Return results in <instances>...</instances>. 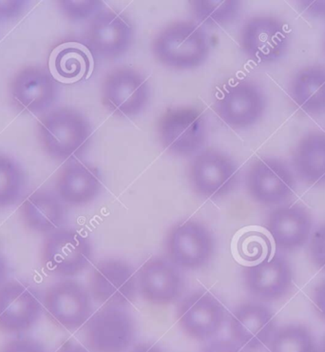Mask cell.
Wrapping results in <instances>:
<instances>
[{"instance_id":"obj_1","label":"cell","mask_w":325,"mask_h":352,"mask_svg":"<svg viewBox=\"0 0 325 352\" xmlns=\"http://www.w3.org/2000/svg\"><path fill=\"white\" fill-rule=\"evenodd\" d=\"M212 44L197 22L176 21L166 25L150 42V51L163 66L188 71L202 66L210 56Z\"/></svg>"},{"instance_id":"obj_2","label":"cell","mask_w":325,"mask_h":352,"mask_svg":"<svg viewBox=\"0 0 325 352\" xmlns=\"http://www.w3.org/2000/svg\"><path fill=\"white\" fill-rule=\"evenodd\" d=\"M36 135L47 155L54 160L67 161L85 152L93 129L80 111L63 107L42 116L37 122Z\"/></svg>"},{"instance_id":"obj_3","label":"cell","mask_w":325,"mask_h":352,"mask_svg":"<svg viewBox=\"0 0 325 352\" xmlns=\"http://www.w3.org/2000/svg\"><path fill=\"white\" fill-rule=\"evenodd\" d=\"M156 133L164 150L176 157H193L205 148L208 138L207 118L194 107L167 109L159 116Z\"/></svg>"},{"instance_id":"obj_4","label":"cell","mask_w":325,"mask_h":352,"mask_svg":"<svg viewBox=\"0 0 325 352\" xmlns=\"http://www.w3.org/2000/svg\"><path fill=\"white\" fill-rule=\"evenodd\" d=\"M187 175L193 192L210 200L227 197L237 188L240 179L236 161L214 148H205L191 157Z\"/></svg>"},{"instance_id":"obj_5","label":"cell","mask_w":325,"mask_h":352,"mask_svg":"<svg viewBox=\"0 0 325 352\" xmlns=\"http://www.w3.org/2000/svg\"><path fill=\"white\" fill-rule=\"evenodd\" d=\"M238 42L250 61L269 65L282 58L289 50V24L274 14H255L240 27Z\"/></svg>"},{"instance_id":"obj_6","label":"cell","mask_w":325,"mask_h":352,"mask_svg":"<svg viewBox=\"0 0 325 352\" xmlns=\"http://www.w3.org/2000/svg\"><path fill=\"white\" fill-rule=\"evenodd\" d=\"M102 105L111 115L130 118L142 113L150 100V86L145 74L133 67H116L101 83Z\"/></svg>"},{"instance_id":"obj_7","label":"cell","mask_w":325,"mask_h":352,"mask_svg":"<svg viewBox=\"0 0 325 352\" xmlns=\"http://www.w3.org/2000/svg\"><path fill=\"white\" fill-rule=\"evenodd\" d=\"M215 249L212 230L194 219L172 226L165 239L166 257L178 269L187 272L207 267L214 256Z\"/></svg>"},{"instance_id":"obj_8","label":"cell","mask_w":325,"mask_h":352,"mask_svg":"<svg viewBox=\"0 0 325 352\" xmlns=\"http://www.w3.org/2000/svg\"><path fill=\"white\" fill-rule=\"evenodd\" d=\"M42 263L57 276L74 277L88 269L93 258L90 238L74 229L54 230L44 238Z\"/></svg>"},{"instance_id":"obj_9","label":"cell","mask_w":325,"mask_h":352,"mask_svg":"<svg viewBox=\"0 0 325 352\" xmlns=\"http://www.w3.org/2000/svg\"><path fill=\"white\" fill-rule=\"evenodd\" d=\"M267 107L264 90L254 81L240 79L218 91L214 110L228 127L244 130L259 122Z\"/></svg>"},{"instance_id":"obj_10","label":"cell","mask_w":325,"mask_h":352,"mask_svg":"<svg viewBox=\"0 0 325 352\" xmlns=\"http://www.w3.org/2000/svg\"><path fill=\"white\" fill-rule=\"evenodd\" d=\"M83 44L93 56L114 60L125 56L135 39L130 19L114 10H101L84 31Z\"/></svg>"},{"instance_id":"obj_11","label":"cell","mask_w":325,"mask_h":352,"mask_svg":"<svg viewBox=\"0 0 325 352\" xmlns=\"http://www.w3.org/2000/svg\"><path fill=\"white\" fill-rule=\"evenodd\" d=\"M136 332L135 317L125 307H104L86 323V343L91 352H128Z\"/></svg>"},{"instance_id":"obj_12","label":"cell","mask_w":325,"mask_h":352,"mask_svg":"<svg viewBox=\"0 0 325 352\" xmlns=\"http://www.w3.org/2000/svg\"><path fill=\"white\" fill-rule=\"evenodd\" d=\"M88 289L93 301L104 307H125L138 294L136 272L125 260H101L91 270Z\"/></svg>"},{"instance_id":"obj_13","label":"cell","mask_w":325,"mask_h":352,"mask_svg":"<svg viewBox=\"0 0 325 352\" xmlns=\"http://www.w3.org/2000/svg\"><path fill=\"white\" fill-rule=\"evenodd\" d=\"M296 175L284 160L260 157L248 168L245 188L255 202L277 206L291 197L296 188Z\"/></svg>"},{"instance_id":"obj_14","label":"cell","mask_w":325,"mask_h":352,"mask_svg":"<svg viewBox=\"0 0 325 352\" xmlns=\"http://www.w3.org/2000/svg\"><path fill=\"white\" fill-rule=\"evenodd\" d=\"M93 298L85 286L65 279L47 287L43 306L53 323L74 331L86 324L93 314Z\"/></svg>"},{"instance_id":"obj_15","label":"cell","mask_w":325,"mask_h":352,"mask_svg":"<svg viewBox=\"0 0 325 352\" xmlns=\"http://www.w3.org/2000/svg\"><path fill=\"white\" fill-rule=\"evenodd\" d=\"M176 319L182 331L191 339L210 342L224 328L227 311L214 295L196 291L183 297L177 305Z\"/></svg>"},{"instance_id":"obj_16","label":"cell","mask_w":325,"mask_h":352,"mask_svg":"<svg viewBox=\"0 0 325 352\" xmlns=\"http://www.w3.org/2000/svg\"><path fill=\"white\" fill-rule=\"evenodd\" d=\"M10 96L14 107L23 113H48L56 103L59 85L52 72L41 65L25 66L12 76Z\"/></svg>"},{"instance_id":"obj_17","label":"cell","mask_w":325,"mask_h":352,"mask_svg":"<svg viewBox=\"0 0 325 352\" xmlns=\"http://www.w3.org/2000/svg\"><path fill=\"white\" fill-rule=\"evenodd\" d=\"M276 329L271 309L260 302L240 304L228 318V331L232 340L247 352L265 349Z\"/></svg>"},{"instance_id":"obj_18","label":"cell","mask_w":325,"mask_h":352,"mask_svg":"<svg viewBox=\"0 0 325 352\" xmlns=\"http://www.w3.org/2000/svg\"><path fill=\"white\" fill-rule=\"evenodd\" d=\"M243 281L248 294L262 302L284 298L293 287V270L284 255L271 256L243 269Z\"/></svg>"},{"instance_id":"obj_19","label":"cell","mask_w":325,"mask_h":352,"mask_svg":"<svg viewBox=\"0 0 325 352\" xmlns=\"http://www.w3.org/2000/svg\"><path fill=\"white\" fill-rule=\"evenodd\" d=\"M138 294L148 303L167 306L182 296L183 277L181 270L167 257L146 260L136 272Z\"/></svg>"},{"instance_id":"obj_20","label":"cell","mask_w":325,"mask_h":352,"mask_svg":"<svg viewBox=\"0 0 325 352\" xmlns=\"http://www.w3.org/2000/svg\"><path fill=\"white\" fill-rule=\"evenodd\" d=\"M41 314V300L28 285L8 282L0 287V331L24 333L36 326Z\"/></svg>"},{"instance_id":"obj_21","label":"cell","mask_w":325,"mask_h":352,"mask_svg":"<svg viewBox=\"0 0 325 352\" xmlns=\"http://www.w3.org/2000/svg\"><path fill=\"white\" fill-rule=\"evenodd\" d=\"M265 228L278 250L294 252L309 242L313 219L304 206L280 205L267 215Z\"/></svg>"},{"instance_id":"obj_22","label":"cell","mask_w":325,"mask_h":352,"mask_svg":"<svg viewBox=\"0 0 325 352\" xmlns=\"http://www.w3.org/2000/svg\"><path fill=\"white\" fill-rule=\"evenodd\" d=\"M103 183L98 168L74 161L64 166L56 180V195L65 205L83 207L100 195Z\"/></svg>"},{"instance_id":"obj_23","label":"cell","mask_w":325,"mask_h":352,"mask_svg":"<svg viewBox=\"0 0 325 352\" xmlns=\"http://www.w3.org/2000/svg\"><path fill=\"white\" fill-rule=\"evenodd\" d=\"M293 172L305 184L325 186V133L310 131L298 141L291 153Z\"/></svg>"},{"instance_id":"obj_24","label":"cell","mask_w":325,"mask_h":352,"mask_svg":"<svg viewBox=\"0 0 325 352\" xmlns=\"http://www.w3.org/2000/svg\"><path fill=\"white\" fill-rule=\"evenodd\" d=\"M292 102L310 116L325 113V66L312 64L300 69L289 85Z\"/></svg>"},{"instance_id":"obj_25","label":"cell","mask_w":325,"mask_h":352,"mask_svg":"<svg viewBox=\"0 0 325 352\" xmlns=\"http://www.w3.org/2000/svg\"><path fill=\"white\" fill-rule=\"evenodd\" d=\"M21 213L30 230L47 235L60 229L65 221L66 208L56 193L37 190L24 201Z\"/></svg>"},{"instance_id":"obj_26","label":"cell","mask_w":325,"mask_h":352,"mask_svg":"<svg viewBox=\"0 0 325 352\" xmlns=\"http://www.w3.org/2000/svg\"><path fill=\"white\" fill-rule=\"evenodd\" d=\"M191 16L195 22L202 27L218 28L233 23L239 16L242 10V2L227 0V1H205L194 0L188 1Z\"/></svg>"},{"instance_id":"obj_27","label":"cell","mask_w":325,"mask_h":352,"mask_svg":"<svg viewBox=\"0 0 325 352\" xmlns=\"http://www.w3.org/2000/svg\"><path fill=\"white\" fill-rule=\"evenodd\" d=\"M267 352H319V346L309 327L289 324L276 329L265 346Z\"/></svg>"},{"instance_id":"obj_28","label":"cell","mask_w":325,"mask_h":352,"mask_svg":"<svg viewBox=\"0 0 325 352\" xmlns=\"http://www.w3.org/2000/svg\"><path fill=\"white\" fill-rule=\"evenodd\" d=\"M26 187V175L19 161L0 153V209L19 202Z\"/></svg>"},{"instance_id":"obj_29","label":"cell","mask_w":325,"mask_h":352,"mask_svg":"<svg viewBox=\"0 0 325 352\" xmlns=\"http://www.w3.org/2000/svg\"><path fill=\"white\" fill-rule=\"evenodd\" d=\"M91 60L86 50L74 45L62 47L54 54L53 69L59 78L78 81L90 73Z\"/></svg>"},{"instance_id":"obj_30","label":"cell","mask_w":325,"mask_h":352,"mask_svg":"<svg viewBox=\"0 0 325 352\" xmlns=\"http://www.w3.org/2000/svg\"><path fill=\"white\" fill-rule=\"evenodd\" d=\"M238 254L245 262L256 263L269 256L270 243L265 234L247 232L237 243Z\"/></svg>"},{"instance_id":"obj_31","label":"cell","mask_w":325,"mask_h":352,"mask_svg":"<svg viewBox=\"0 0 325 352\" xmlns=\"http://www.w3.org/2000/svg\"><path fill=\"white\" fill-rule=\"evenodd\" d=\"M56 5L65 19L69 21L78 22L93 19L103 8L104 2L98 0H89V1L61 0V1H56Z\"/></svg>"},{"instance_id":"obj_32","label":"cell","mask_w":325,"mask_h":352,"mask_svg":"<svg viewBox=\"0 0 325 352\" xmlns=\"http://www.w3.org/2000/svg\"><path fill=\"white\" fill-rule=\"evenodd\" d=\"M309 254L315 266L325 272V223L312 232L309 242Z\"/></svg>"},{"instance_id":"obj_33","label":"cell","mask_w":325,"mask_h":352,"mask_svg":"<svg viewBox=\"0 0 325 352\" xmlns=\"http://www.w3.org/2000/svg\"><path fill=\"white\" fill-rule=\"evenodd\" d=\"M30 1L11 0L0 1V22H8L19 19L27 11Z\"/></svg>"},{"instance_id":"obj_34","label":"cell","mask_w":325,"mask_h":352,"mask_svg":"<svg viewBox=\"0 0 325 352\" xmlns=\"http://www.w3.org/2000/svg\"><path fill=\"white\" fill-rule=\"evenodd\" d=\"M0 352H47L43 344L32 339H16L8 342Z\"/></svg>"},{"instance_id":"obj_35","label":"cell","mask_w":325,"mask_h":352,"mask_svg":"<svg viewBox=\"0 0 325 352\" xmlns=\"http://www.w3.org/2000/svg\"><path fill=\"white\" fill-rule=\"evenodd\" d=\"M201 352H247L233 340L213 339L208 342Z\"/></svg>"},{"instance_id":"obj_36","label":"cell","mask_w":325,"mask_h":352,"mask_svg":"<svg viewBox=\"0 0 325 352\" xmlns=\"http://www.w3.org/2000/svg\"><path fill=\"white\" fill-rule=\"evenodd\" d=\"M312 300L317 316L325 321V280L315 287Z\"/></svg>"},{"instance_id":"obj_37","label":"cell","mask_w":325,"mask_h":352,"mask_svg":"<svg viewBox=\"0 0 325 352\" xmlns=\"http://www.w3.org/2000/svg\"><path fill=\"white\" fill-rule=\"evenodd\" d=\"M304 14L314 17H325V1H298Z\"/></svg>"},{"instance_id":"obj_38","label":"cell","mask_w":325,"mask_h":352,"mask_svg":"<svg viewBox=\"0 0 325 352\" xmlns=\"http://www.w3.org/2000/svg\"><path fill=\"white\" fill-rule=\"evenodd\" d=\"M128 352H165L157 344L150 342H141L133 344Z\"/></svg>"},{"instance_id":"obj_39","label":"cell","mask_w":325,"mask_h":352,"mask_svg":"<svg viewBox=\"0 0 325 352\" xmlns=\"http://www.w3.org/2000/svg\"><path fill=\"white\" fill-rule=\"evenodd\" d=\"M56 352H91L82 344L76 343V342L68 341L62 344L60 348L57 349Z\"/></svg>"},{"instance_id":"obj_40","label":"cell","mask_w":325,"mask_h":352,"mask_svg":"<svg viewBox=\"0 0 325 352\" xmlns=\"http://www.w3.org/2000/svg\"><path fill=\"white\" fill-rule=\"evenodd\" d=\"M8 276V263L3 254H0V287L3 286L6 283Z\"/></svg>"},{"instance_id":"obj_41","label":"cell","mask_w":325,"mask_h":352,"mask_svg":"<svg viewBox=\"0 0 325 352\" xmlns=\"http://www.w3.org/2000/svg\"><path fill=\"white\" fill-rule=\"evenodd\" d=\"M319 352H325V336L319 346Z\"/></svg>"},{"instance_id":"obj_42","label":"cell","mask_w":325,"mask_h":352,"mask_svg":"<svg viewBox=\"0 0 325 352\" xmlns=\"http://www.w3.org/2000/svg\"><path fill=\"white\" fill-rule=\"evenodd\" d=\"M324 50L325 52V34H324Z\"/></svg>"}]
</instances>
